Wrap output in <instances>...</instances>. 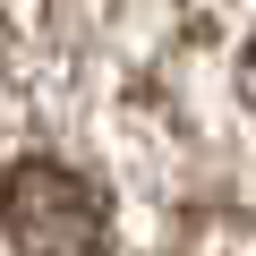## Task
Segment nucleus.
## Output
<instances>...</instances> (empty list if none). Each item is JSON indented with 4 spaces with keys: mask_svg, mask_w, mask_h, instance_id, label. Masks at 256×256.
<instances>
[{
    "mask_svg": "<svg viewBox=\"0 0 256 256\" xmlns=\"http://www.w3.org/2000/svg\"><path fill=\"white\" fill-rule=\"evenodd\" d=\"M0 230L18 256H94L111 239V196H102V180H86L68 162L26 154L0 171Z\"/></svg>",
    "mask_w": 256,
    "mask_h": 256,
    "instance_id": "f257e3e1",
    "label": "nucleus"
},
{
    "mask_svg": "<svg viewBox=\"0 0 256 256\" xmlns=\"http://www.w3.org/2000/svg\"><path fill=\"white\" fill-rule=\"evenodd\" d=\"M239 94L256 102V43H248V60H239Z\"/></svg>",
    "mask_w": 256,
    "mask_h": 256,
    "instance_id": "f03ea898",
    "label": "nucleus"
}]
</instances>
